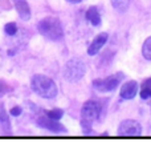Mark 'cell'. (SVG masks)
I'll return each mask as SVG.
<instances>
[{
	"mask_svg": "<svg viewBox=\"0 0 151 154\" xmlns=\"http://www.w3.org/2000/svg\"><path fill=\"white\" fill-rule=\"evenodd\" d=\"M142 134V126L134 120H126L118 128V136L121 137H138Z\"/></svg>",
	"mask_w": 151,
	"mask_h": 154,
	"instance_id": "obj_5",
	"label": "cell"
},
{
	"mask_svg": "<svg viewBox=\"0 0 151 154\" xmlns=\"http://www.w3.org/2000/svg\"><path fill=\"white\" fill-rule=\"evenodd\" d=\"M0 122H2V125H3V128H4V129H9V128H11V125H9V121H8V118H7V114H5L4 110L0 112Z\"/></svg>",
	"mask_w": 151,
	"mask_h": 154,
	"instance_id": "obj_16",
	"label": "cell"
},
{
	"mask_svg": "<svg viewBox=\"0 0 151 154\" xmlns=\"http://www.w3.org/2000/svg\"><path fill=\"white\" fill-rule=\"evenodd\" d=\"M62 114H64V112L61 110V109H54V110L48 112V117L53 118V120H57V121H59L60 118L62 117Z\"/></svg>",
	"mask_w": 151,
	"mask_h": 154,
	"instance_id": "obj_15",
	"label": "cell"
},
{
	"mask_svg": "<svg viewBox=\"0 0 151 154\" xmlns=\"http://www.w3.org/2000/svg\"><path fill=\"white\" fill-rule=\"evenodd\" d=\"M15 7L19 16L23 20H29L31 19V8L25 0H15Z\"/></svg>",
	"mask_w": 151,
	"mask_h": 154,
	"instance_id": "obj_10",
	"label": "cell"
},
{
	"mask_svg": "<svg viewBox=\"0 0 151 154\" xmlns=\"http://www.w3.org/2000/svg\"><path fill=\"white\" fill-rule=\"evenodd\" d=\"M4 31L8 36H14L16 32H17V25H16L15 23H7L5 27H4Z\"/></svg>",
	"mask_w": 151,
	"mask_h": 154,
	"instance_id": "obj_14",
	"label": "cell"
},
{
	"mask_svg": "<svg viewBox=\"0 0 151 154\" xmlns=\"http://www.w3.org/2000/svg\"><path fill=\"white\" fill-rule=\"evenodd\" d=\"M101 113V105L97 101H88L83 104L81 114H82V128H83V133H90V128L92 124L99 117Z\"/></svg>",
	"mask_w": 151,
	"mask_h": 154,
	"instance_id": "obj_3",
	"label": "cell"
},
{
	"mask_svg": "<svg viewBox=\"0 0 151 154\" xmlns=\"http://www.w3.org/2000/svg\"><path fill=\"white\" fill-rule=\"evenodd\" d=\"M21 108H19V106H15V108H12L11 109V114L12 116H15V117H17V116H20L21 114Z\"/></svg>",
	"mask_w": 151,
	"mask_h": 154,
	"instance_id": "obj_17",
	"label": "cell"
},
{
	"mask_svg": "<svg viewBox=\"0 0 151 154\" xmlns=\"http://www.w3.org/2000/svg\"><path fill=\"white\" fill-rule=\"evenodd\" d=\"M143 88H149V89H151V79H149V80H146V81H144Z\"/></svg>",
	"mask_w": 151,
	"mask_h": 154,
	"instance_id": "obj_18",
	"label": "cell"
},
{
	"mask_svg": "<svg viewBox=\"0 0 151 154\" xmlns=\"http://www.w3.org/2000/svg\"><path fill=\"white\" fill-rule=\"evenodd\" d=\"M86 19H88L93 25H95V27L101 24V16H99L97 8H94V7L88 9V12H86Z\"/></svg>",
	"mask_w": 151,
	"mask_h": 154,
	"instance_id": "obj_11",
	"label": "cell"
},
{
	"mask_svg": "<svg viewBox=\"0 0 151 154\" xmlns=\"http://www.w3.org/2000/svg\"><path fill=\"white\" fill-rule=\"evenodd\" d=\"M106 41H107V33H99L98 36L92 41L90 45H89L88 53L90 54V56H94V54H97L99 52V49H101V48L105 45Z\"/></svg>",
	"mask_w": 151,
	"mask_h": 154,
	"instance_id": "obj_8",
	"label": "cell"
},
{
	"mask_svg": "<svg viewBox=\"0 0 151 154\" xmlns=\"http://www.w3.org/2000/svg\"><path fill=\"white\" fill-rule=\"evenodd\" d=\"M138 91V84L135 81H128L121 88V97L125 100H131L135 97Z\"/></svg>",
	"mask_w": 151,
	"mask_h": 154,
	"instance_id": "obj_9",
	"label": "cell"
},
{
	"mask_svg": "<svg viewBox=\"0 0 151 154\" xmlns=\"http://www.w3.org/2000/svg\"><path fill=\"white\" fill-rule=\"evenodd\" d=\"M68 3H72V4H77V3H80L81 0H66Z\"/></svg>",
	"mask_w": 151,
	"mask_h": 154,
	"instance_id": "obj_19",
	"label": "cell"
},
{
	"mask_svg": "<svg viewBox=\"0 0 151 154\" xmlns=\"http://www.w3.org/2000/svg\"><path fill=\"white\" fill-rule=\"evenodd\" d=\"M142 53H143V57L146 60H150L151 61V37H149L146 41L143 43V47H142Z\"/></svg>",
	"mask_w": 151,
	"mask_h": 154,
	"instance_id": "obj_13",
	"label": "cell"
},
{
	"mask_svg": "<svg viewBox=\"0 0 151 154\" xmlns=\"http://www.w3.org/2000/svg\"><path fill=\"white\" fill-rule=\"evenodd\" d=\"M122 79H123V76L118 73V75L110 76L105 80H95V81L93 82V85H94V88L99 92H111L119 85Z\"/></svg>",
	"mask_w": 151,
	"mask_h": 154,
	"instance_id": "obj_6",
	"label": "cell"
},
{
	"mask_svg": "<svg viewBox=\"0 0 151 154\" xmlns=\"http://www.w3.org/2000/svg\"><path fill=\"white\" fill-rule=\"evenodd\" d=\"M111 4L117 11L125 12L127 11L128 5H130V0H111Z\"/></svg>",
	"mask_w": 151,
	"mask_h": 154,
	"instance_id": "obj_12",
	"label": "cell"
},
{
	"mask_svg": "<svg viewBox=\"0 0 151 154\" xmlns=\"http://www.w3.org/2000/svg\"><path fill=\"white\" fill-rule=\"evenodd\" d=\"M37 29L43 36H45L50 40H59L62 37L64 29L62 24L57 17H45L41 21H38Z\"/></svg>",
	"mask_w": 151,
	"mask_h": 154,
	"instance_id": "obj_2",
	"label": "cell"
},
{
	"mask_svg": "<svg viewBox=\"0 0 151 154\" xmlns=\"http://www.w3.org/2000/svg\"><path fill=\"white\" fill-rule=\"evenodd\" d=\"M31 86L33 92L43 98H53L57 96V86L52 79L44 75H35L32 77Z\"/></svg>",
	"mask_w": 151,
	"mask_h": 154,
	"instance_id": "obj_1",
	"label": "cell"
},
{
	"mask_svg": "<svg viewBox=\"0 0 151 154\" xmlns=\"http://www.w3.org/2000/svg\"><path fill=\"white\" fill-rule=\"evenodd\" d=\"M86 72L85 63L81 59H72L65 64L62 70L64 79L69 82H77L83 77Z\"/></svg>",
	"mask_w": 151,
	"mask_h": 154,
	"instance_id": "obj_4",
	"label": "cell"
},
{
	"mask_svg": "<svg viewBox=\"0 0 151 154\" xmlns=\"http://www.w3.org/2000/svg\"><path fill=\"white\" fill-rule=\"evenodd\" d=\"M38 126L44 128V129L49 130V131H54V133H61V131H66V129L62 126L61 124H59L57 120H53L50 117H40L37 120Z\"/></svg>",
	"mask_w": 151,
	"mask_h": 154,
	"instance_id": "obj_7",
	"label": "cell"
}]
</instances>
